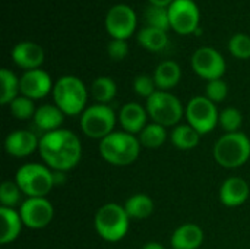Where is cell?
<instances>
[{
    "label": "cell",
    "instance_id": "obj_35",
    "mask_svg": "<svg viewBox=\"0 0 250 249\" xmlns=\"http://www.w3.org/2000/svg\"><path fill=\"white\" fill-rule=\"evenodd\" d=\"M157 85H155V81L154 78L148 76V75H138L133 81V90L135 92L139 95V97H144V98H149L157 90Z\"/></svg>",
    "mask_w": 250,
    "mask_h": 249
},
{
    "label": "cell",
    "instance_id": "obj_14",
    "mask_svg": "<svg viewBox=\"0 0 250 249\" xmlns=\"http://www.w3.org/2000/svg\"><path fill=\"white\" fill-rule=\"evenodd\" d=\"M53 81L51 76L42 69H32L25 70L23 75L19 78V90L21 95H25L31 100H41L50 91H53Z\"/></svg>",
    "mask_w": 250,
    "mask_h": 249
},
{
    "label": "cell",
    "instance_id": "obj_28",
    "mask_svg": "<svg viewBox=\"0 0 250 249\" xmlns=\"http://www.w3.org/2000/svg\"><path fill=\"white\" fill-rule=\"evenodd\" d=\"M167 138V132H166V128L152 122L149 125H146L141 134H139V142L142 147H146V148H158L164 144Z\"/></svg>",
    "mask_w": 250,
    "mask_h": 249
},
{
    "label": "cell",
    "instance_id": "obj_30",
    "mask_svg": "<svg viewBox=\"0 0 250 249\" xmlns=\"http://www.w3.org/2000/svg\"><path fill=\"white\" fill-rule=\"evenodd\" d=\"M218 125L226 131V134L240 132V128L243 125L242 112L236 107H226L223 112H220Z\"/></svg>",
    "mask_w": 250,
    "mask_h": 249
},
{
    "label": "cell",
    "instance_id": "obj_10",
    "mask_svg": "<svg viewBox=\"0 0 250 249\" xmlns=\"http://www.w3.org/2000/svg\"><path fill=\"white\" fill-rule=\"evenodd\" d=\"M171 29L180 35L198 32L201 12L193 0H174L168 6Z\"/></svg>",
    "mask_w": 250,
    "mask_h": 249
},
{
    "label": "cell",
    "instance_id": "obj_39",
    "mask_svg": "<svg viewBox=\"0 0 250 249\" xmlns=\"http://www.w3.org/2000/svg\"><path fill=\"white\" fill-rule=\"evenodd\" d=\"M142 249H166L160 242H154V241H151V242H146Z\"/></svg>",
    "mask_w": 250,
    "mask_h": 249
},
{
    "label": "cell",
    "instance_id": "obj_6",
    "mask_svg": "<svg viewBox=\"0 0 250 249\" xmlns=\"http://www.w3.org/2000/svg\"><path fill=\"white\" fill-rule=\"evenodd\" d=\"M15 182L28 198H45L54 186L53 170L44 164L28 163L18 169Z\"/></svg>",
    "mask_w": 250,
    "mask_h": 249
},
{
    "label": "cell",
    "instance_id": "obj_38",
    "mask_svg": "<svg viewBox=\"0 0 250 249\" xmlns=\"http://www.w3.org/2000/svg\"><path fill=\"white\" fill-rule=\"evenodd\" d=\"M174 0H149L151 4L154 6H161V7H168Z\"/></svg>",
    "mask_w": 250,
    "mask_h": 249
},
{
    "label": "cell",
    "instance_id": "obj_7",
    "mask_svg": "<svg viewBox=\"0 0 250 249\" xmlns=\"http://www.w3.org/2000/svg\"><path fill=\"white\" fill-rule=\"evenodd\" d=\"M146 112L152 122L170 128L176 126L185 116V109L180 100L168 91H155L146 100Z\"/></svg>",
    "mask_w": 250,
    "mask_h": 249
},
{
    "label": "cell",
    "instance_id": "obj_12",
    "mask_svg": "<svg viewBox=\"0 0 250 249\" xmlns=\"http://www.w3.org/2000/svg\"><path fill=\"white\" fill-rule=\"evenodd\" d=\"M138 18L127 4H114L105 15V29L116 40H127L136 29Z\"/></svg>",
    "mask_w": 250,
    "mask_h": 249
},
{
    "label": "cell",
    "instance_id": "obj_31",
    "mask_svg": "<svg viewBox=\"0 0 250 249\" xmlns=\"http://www.w3.org/2000/svg\"><path fill=\"white\" fill-rule=\"evenodd\" d=\"M10 113L18 119V120H28L34 119V114L37 112L34 100L25 97V95H18L10 104Z\"/></svg>",
    "mask_w": 250,
    "mask_h": 249
},
{
    "label": "cell",
    "instance_id": "obj_15",
    "mask_svg": "<svg viewBox=\"0 0 250 249\" xmlns=\"http://www.w3.org/2000/svg\"><path fill=\"white\" fill-rule=\"evenodd\" d=\"M40 147V139L31 131L18 129L10 132L4 139V150L9 156L23 158L31 156Z\"/></svg>",
    "mask_w": 250,
    "mask_h": 249
},
{
    "label": "cell",
    "instance_id": "obj_4",
    "mask_svg": "<svg viewBox=\"0 0 250 249\" xmlns=\"http://www.w3.org/2000/svg\"><path fill=\"white\" fill-rule=\"evenodd\" d=\"M214 158L224 169L242 167L250 158V139L243 132L224 134L214 145Z\"/></svg>",
    "mask_w": 250,
    "mask_h": 249
},
{
    "label": "cell",
    "instance_id": "obj_2",
    "mask_svg": "<svg viewBox=\"0 0 250 249\" xmlns=\"http://www.w3.org/2000/svg\"><path fill=\"white\" fill-rule=\"evenodd\" d=\"M100 156L113 166H129L135 163L141 153V142L132 134L125 131H114L100 141Z\"/></svg>",
    "mask_w": 250,
    "mask_h": 249
},
{
    "label": "cell",
    "instance_id": "obj_33",
    "mask_svg": "<svg viewBox=\"0 0 250 249\" xmlns=\"http://www.w3.org/2000/svg\"><path fill=\"white\" fill-rule=\"evenodd\" d=\"M229 50L237 59H250V37L246 34L233 35L229 41Z\"/></svg>",
    "mask_w": 250,
    "mask_h": 249
},
{
    "label": "cell",
    "instance_id": "obj_27",
    "mask_svg": "<svg viewBox=\"0 0 250 249\" xmlns=\"http://www.w3.org/2000/svg\"><path fill=\"white\" fill-rule=\"evenodd\" d=\"M19 94H21L19 78H16V75L12 70L1 69L0 70V103L3 106L10 104Z\"/></svg>",
    "mask_w": 250,
    "mask_h": 249
},
{
    "label": "cell",
    "instance_id": "obj_24",
    "mask_svg": "<svg viewBox=\"0 0 250 249\" xmlns=\"http://www.w3.org/2000/svg\"><path fill=\"white\" fill-rule=\"evenodd\" d=\"M138 43L148 51H161L168 44V37L166 31L145 26L138 32Z\"/></svg>",
    "mask_w": 250,
    "mask_h": 249
},
{
    "label": "cell",
    "instance_id": "obj_37",
    "mask_svg": "<svg viewBox=\"0 0 250 249\" xmlns=\"http://www.w3.org/2000/svg\"><path fill=\"white\" fill-rule=\"evenodd\" d=\"M66 172H57V170H53V179H54V186L56 185H62L64 181H66V176H64Z\"/></svg>",
    "mask_w": 250,
    "mask_h": 249
},
{
    "label": "cell",
    "instance_id": "obj_9",
    "mask_svg": "<svg viewBox=\"0 0 250 249\" xmlns=\"http://www.w3.org/2000/svg\"><path fill=\"white\" fill-rule=\"evenodd\" d=\"M185 116L188 119V123L195 131H198L201 135H205L214 131L218 125L220 112L215 103H212L209 98H207L205 95H198L188 103V107L185 109Z\"/></svg>",
    "mask_w": 250,
    "mask_h": 249
},
{
    "label": "cell",
    "instance_id": "obj_11",
    "mask_svg": "<svg viewBox=\"0 0 250 249\" xmlns=\"http://www.w3.org/2000/svg\"><path fill=\"white\" fill-rule=\"evenodd\" d=\"M192 69L202 79H221L226 73V60L223 54L212 47H201L192 56Z\"/></svg>",
    "mask_w": 250,
    "mask_h": 249
},
{
    "label": "cell",
    "instance_id": "obj_25",
    "mask_svg": "<svg viewBox=\"0 0 250 249\" xmlns=\"http://www.w3.org/2000/svg\"><path fill=\"white\" fill-rule=\"evenodd\" d=\"M171 144L179 148V150H192L199 144V138L201 134L198 131H195L189 123L186 125H177L173 131H171Z\"/></svg>",
    "mask_w": 250,
    "mask_h": 249
},
{
    "label": "cell",
    "instance_id": "obj_26",
    "mask_svg": "<svg viewBox=\"0 0 250 249\" xmlns=\"http://www.w3.org/2000/svg\"><path fill=\"white\" fill-rule=\"evenodd\" d=\"M117 92V85L110 76H98L91 84V95L98 104L110 103Z\"/></svg>",
    "mask_w": 250,
    "mask_h": 249
},
{
    "label": "cell",
    "instance_id": "obj_3",
    "mask_svg": "<svg viewBox=\"0 0 250 249\" xmlns=\"http://www.w3.org/2000/svg\"><path fill=\"white\" fill-rule=\"evenodd\" d=\"M51 92L54 104L66 116L82 114L86 109L85 106L88 100V90L78 76L64 75L59 78Z\"/></svg>",
    "mask_w": 250,
    "mask_h": 249
},
{
    "label": "cell",
    "instance_id": "obj_17",
    "mask_svg": "<svg viewBox=\"0 0 250 249\" xmlns=\"http://www.w3.org/2000/svg\"><path fill=\"white\" fill-rule=\"evenodd\" d=\"M249 183L239 176L229 178L223 182L220 188V201L223 205L234 208L243 205L249 198Z\"/></svg>",
    "mask_w": 250,
    "mask_h": 249
},
{
    "label": "cell",
    "instance_id": "obj_5",
    "mask_svg": "<svg viewBox=\"0 0 250 249\" xmlns=\"http://www.w3.org/2000/svg\"><path fill=\"white\" fill-rule=\"evenodd\" d=\"M129 216L123 205L116 203L104 204L94 217V227L101 239L107 242L122 241L129 230Z\"/></svg>",
    "mask_w": 250,
    "mask_h": 249
},
{
    "label": "cell",
    "instance_id": "obj_32",
    "mask_svg": "<svg viewBox=\"0 0 250 249\" xmlns=\"http://www.w3.org/2000/svg\"><path fill=\"white\" fill-rule=\"evenodd\" d=\"M21 195L22 191L19 189L16 182L12 181H4L0 186V207H7L13 208L21 203Z\"/></svg>",
    "mask_w": 250,
    "mask_h": 249
},
{
    "label": "cell",
    "instance_id": "obj_22",
    "mask_svg": "<svg viewBox=\"0 0 250 249\" xmlns=\"http://www.w3.org/2000/svg\"><path fill=\"white\" fill-rule=\"evenodd\" d=\"M152 78L160 91H167V90L174 88L180 82L182 69H180L179 63H176L173 60H164L157 66Z\"/></svg>",
    "mask_w": 250,
    "mask_h": 249
},
{
    "label": "cell",
    "instance_id": "obj_34",
    "mask_svg": "<svg viewBox=\"0 0 250 249\" xmlns=\"http://www.w3.org/2000/svg\"><path fill=\"white\" fill-rule=\"evenodd\" d=\"M229 94V87L223 79H214L209 81L205 87V97L209 98L212 103H221L226 100Z\"/></svg>",
    "mask_w": 250,
    "mask_h": 249
},
{
    "label": "cell",
    "instance_id": "obj_19",
    "mask_svg": "<svg viewBox=\"0 0 250 249\" xmlns=\"http://www.w3.org/2000/svg\"><path fill=\"white\" fill-rule=\"evenodd\" d=\"M170 242L173 249H198L204 242V232L195 223H185L173 232Z\"/></svg>",
    "mask_w": 250,
    "mask_h": 249
},
{
    "label": "cell",
    "instance_id": "obj_13",
    "mask_svg": "<svg viewBox=\"0 0 250 249\" xmlns=\"http://www.w3.org/2000/svg\"><path fill=\"white\" fill-rule=\"evenodd\" d=\"M19 214L25 227L40 230L50 225L54 216V208L47 198H26L21 203Z\"/></svg>",
    "mask_w": 250,
    "mask_h": 249
},
{
    "label": "cell",
    "instance_id": "obj_36",
    "mask_svg": "<svg viewBox=\"0 0 250 249\" xmlns=\"http://www.w3.org/2000/svg\"><path fill=\"white\" fill-rule=\"evenodd\" d=\"M107 53L110 56V59L116 60V62H120L123 60L127 53H129V44L126 40H116L113 38L108 45H107Z\"/></svg>",
    "mask_w": 250,
    "mask_h": 249
},
{
    "label": "cell",
    "instance_id": "obj_1",
    "mask_svg": "<svg viewBox=\"0 0 250 249\" xmlns=\"http://www.w3.org/2000/svg\"><path fill=\"white\" fill-rule=\"evenodd\" d=\"M38 151L45 166L51 170L69 172L81 161L82 144L72 131L57 129L42 135Z\"/></svg>",
    "mask_w": 250,
    "mask_h": 249
},
{
    "label": "cell",
    "instance_id": "obj_23",
    "mask_svg": "<svg viewBox=\"0 0 250 249\" xmlns=\"http://www.w3.org/2000/svg\"><path fill=\"white\" fill-rule=\"evenodd\" d=\"M125 211L127 213L129 219L142 220L148 219L154 213V201L151 197L145 194H136L126 200L125 203Z\"/></svg>",
    "mask_w": 250,
    "mask_h": 249
},
{
    "label": "cell",
    "instance_id": "obj_8",
    "mask_svg": "<svg viewBox=\"0 0 250 249\" xmlns=\"http://www.w3.org/2000/svg\"><path fill=\"white\" fill-rule=\"evenodd\" d=\"M116 113L107 104H92L81 114V129L92 139H104L114 132Z\"/></svg>",
    "mask_w": 250,
    "mask_h": 249
},
{
    "label": "cell",
    "instance_id": "obj_16",
    "mask_svg": "<svg viewBox=\"0 0 250 249\" xmlns=\"http://www.w3.org/2000/svg\"><path fill=\"white\" fill-rule=\"evenodd\" d=\"M44 50L41 45L32 41H22L18 43L12 48V60L25 70L40 69L44 63Z\"/></svg>",
    "mask_w": 250,
    "mask_h": 249
},
{
    "label": "cell",
    "instance_id": "obj_20",
    "mask_svg": "<svg viewBox=\"0 0 250 249\" xmlns=\"http://www.w3.org/2000/svg\"><path fill=\"white\" fill-rule=\"evenodd\" d=\"M64 113L56 104H42L37 109L34 114V123L38 129L47 132H53L60 129L64 122Z\"/></svg>",
    "mask_w": 250,
    "mask_h": 249
},
{
    "label": "cell",
    "instance_id": "obj_21",
    "mask_svg": "<svg viewBox=\"0 0 250 249\" xmlns=\"http://www.w3.org/2000/svg\"><path fill=\"white\" fill-rule=\"evenodd\" d=\"M0 219H1V232H0V244L7 245L18 239L21 235L23 222L21 219L19 211L13 208L0 207Z\"/></svg>",
    "mask_w": 250,
    "mask_h": 249
},
{
    "label": "cell",
    "instance_id": "obj_18",
    "mask_svg": "<svg viewBox=\"0 0 250 249\" xmlns=\"http://www.w3.org/2000/svg\"><path fill=\"white\" fill-rule=\"evenodd\" d=\"M148 117L149 116H148L146 107H142L139 103H135V101L126 103L119 112L120 126L123 128L125 132L132 134V135L141 134V131L146 126Z\"/></svg>",
    "mask_w": 250,
    "mask_h": 249
},
{
    "label": "cell",
    "instance_id": "obj_29",
    "mask_svg": "<svg viewBox=\"0 0 250 249\" xmlns=\"http://www.w3.org/2000/svg\"><path fill=\"white\" fill-rule=\"evenodd\" d=\"M145 21H146V26H152V28H157V29L166 31V32L171 28L168 7L149 4L145 10Z\"/></svg>",
    "mask_w": 250,
    "mask_h": 249
}]
</instances>
